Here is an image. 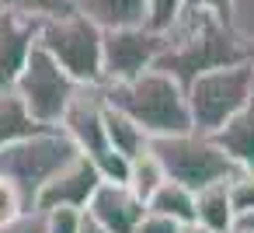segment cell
<instances>
[{"label": "cell", "mask_w": 254, "mask_h": 233, "mask_svg": "<svg viewBox=\"0 0 254 233\" xmlns=\"http://www.w3.org/2000/svg\"><path fill=\"white\" fill-rule=\"evenodd\" d=\"M39 21L42 18L0 11V91H14V84L39 42Z\"/></svg>", "instance_id": "cell-11"}, {"label": "cell", "mask_w": 254, "mask_h": 233, "mask_svg": "<svg viewBox=\"0 0 254 233\" xmlns=\"http://www.w3.org/2000/svg\"><path fill=\"white\" fill-rule=\"evenodd\" d=\"M94 164H98V171H101V181H108V184H129L132 160H129L126 153H119V150L108 146L101 157H94Z\"/></svg>", "instance_id": "cell-22"}, {"label": "cell", "mask_w": 254, "mask_h": 233, "mask_svg": "<svg viewBox=\"0 0 254 233\" xmlns=\"http://www.w3.org/2000/svg\"><path fill=\"white\" fill-rule=\"evenodd\" d=\"M181 233H209V230H205V226H198V223H188Z\"/></svg>", "instance_id": "cell-31"}, {"label": "cell", "mask_w": 254, "mask_h": 233, "mask_svg": "<svg viewBox=\"0 0 254 233\" xmlns=\"http://www.w3.org/2000/svg\"><path fill=\"white\" fill-rule=\"evenodd\" d=\"M164 53V32L150 25L136 28H112L105 32V80L101 84H129L153 70Z\"/></svg>", "instance_id": "cell-8"}, {"label": "cell", "mask_w": 254, "mask_h": 233, "mask_svg": "<svg viewBox=\"0 0 254 233\" xmlns=\"http://www.w3.org/2000/svg\"><path fill=\"white\" fill-rule=\"evenodd\" d=\"M212 136H216V143L237 160L240 171H254V98H251L219 132H212Z\"/></svg>", "instance_id": "cell-14"}, {"label": "cell", "mask_w": 254, "mask_h": 233, "mask_svg": "<svg viewBox=\"0 0 254 233\" xmlns=\"http://www.w3.org/2000/svg\"><path fill=\"white\" fill-rule=\"evenodd\" d=\"M247 59H251V66H254V46H251V49H247Z\"/></svg>", "instance_id": "cell-34"}, {"label": "cell", "mask_w": 254, "mask_h": 233, "mask_svg": "<svg viewBox=\"0 0 254 233\" xmlns=\"http://www.w3.org/2000/svg\"><path fill=\"white\" fill-rule=\"evenodd\" d=\"M80 233H108V230H105L91 212H84V226H80Z\"/></svg>", "instance_id": "cell-30"}, {"label": "cell", "mask_w": 254, "mask_h": 233, "mask_svg": "<svg viewBox=\"0 0 254 233\" xmlns=\"http://www.w3.org/2000/svg\"><path fill=\"white\" fill-rule=\"evenodd\" d=\"M105 125H108V146L119 150V153H126L129 160H136L139 153H146L150 143H153V136H150L136 118H129L126 112H119L115 105H108Z\"/></svg>", "instance_id": "cell-16"}, {"label": "cell", "mask_w": 254, "mask_h": 233, "mask_svg": "<svg viewBox=\"0 0 254 233\" xmlns=\"http://www.w3.org/2000/svg\"><path fill=\"white\" fill-rule=\"evenodd\" d=\"M98 188H101V171H98V164L87 153H80L73 164H66L39 191L35 209L39 212H49V209H60V205H66V209H87Z\"/></svg>", "instance_id": "cell-10"}, {"label": "cell", "mask_w": 254, "mask_h": 233, "mask_svg": "<svg viewBox=\"0 0 254 233\" xmlns=\"http://www.w3.org/2000/svg\"><path fill=\"white\" fill-rule=\"evenodd\" d=\"M80 87H84V84H77V80L60 66V59H56L53 53H46V49L35 42V49H32V56H28L21 77H18V84H14V94L25 101V108L32 112V118H35L39 125H60L63 115L70 112L73 98L80 94Z\"/></svg>", "instance_id": "cell-7"}, {"label": "cell", "mask_w": 254, "mask_h": 233, "mask_svg": "<svg viewBox=\"0 0 254 233\" xmlns=\"http://www.w3.org/2000/svg\"><path fill=\"white\" fill-rule=\"evenodd\" d=\"M146 7H150V21L146 25L153 32H167L188 11V0H146Z\"/></svg>", "instance_id": "cell-23"}, {"label": "cell", "mask_w": 254, "mask_h": 233, "mask_svg": "<svg viewBox=\"0 0 254 233\" xmlns=\"http://www.w3.org/2000/svg\"><path fill=\"white\" fill-rule=\"evenodd\" d=\"M230 25H233V32L247 42V49L254 46V0H233L230 4Z\"/></svg>", "instance_id": "cell-26"}, {"label": "cell", "mask_w": 254, "mask_h": 233, "mask_svg": "<svg viewBox=\"0 0 254 233\" xmlns=\"http://www.w3.org/2000/svg\"><path fill=\"white\" fill-rule=\"evenodd\" d=\"M230 233H251V230H244V226H240V223H237V226H233V230H230Z\"/></svg>", "instance_id": "cell-33"}, {"label": "cell", "mask_w": 254, "mask_h": 233, "mask_svg": "<svg viewBox=\"0 0 254 233\" xmlns=\"http://www.w3.org/2000/svg\"><path fill=\"white\" fill-rule=\"evenodd\" d=\"M105 115H108L105 84H84L80 94L73 98L70 112H66L63 122H60V125L70 132V139L80 146V153H87L91 160L108 150V125H105Z\"/></svg>", "instance_id": "cell-9"}, {"label": "cell", "mask_w": 254, "mask_h": 233, "mask_svg": "<svg viewBox=\"0 0 254 233\" xmlns=\"http://www.w3.org/2000/svg\"><path fill=\"white\" fill-rule=\"evenodd\" d=\"M185 226L178 223V219H171V216H160V212H153V209H146V216H143V223L136 226V233H181Z\"/></svg>", "instance_id": "cell-27"}, {"label": "cell", "mask_w": 254, "mask_h": 233, "mask_svg": "<svg viewBox=\"0 0 254 233\" xmlns=\"http://www.w3.org/2000/svg\"><path fill=\"white\" fill-rule=\"evenodd\" d=\"M150 150L160 157L167 177L188 184L191 191H202L209 184H219V181H230L233 174H240L237 160L216 143V136L198 132V129H188L178 136H157L150 143Z\"/></svg>", "instance_id": "cell-4"}, {"label": "cell", "mask_w": 254, "mask_h": 233, "mask_svg": "<svg viewBox=\"0 0 254 233\" xmlns=\"http://www.w3.org/2000/svg\"><path fill=\"white\" fill-rule=\"evenodd\" d=\"M42 216H46V233H80V226H84V209L60 205V209H49Z\"/></svg>", "instance_id": "cell-25"}, {"label": "cell", "mask_w": 254, "mask_h": 233, "mask_svg": "<svg viewBox=\"0 0 254 233\" xmlns=\"http://www.w3.org/2000/svg\"><path fill=\"white\" fill-rule=\"evenodd\" d=\"M240 226H244V230H251V233H254V212H251V216H244V219H240Z\"/></svg>", "instance_id": "cell-32"}, {"label": "cell", "mask_w": 254, "mask_h": 233, "mask_svg": "<svg viewBox=\"0 0 254 233\" xmlns=\"http://www.w3.org/2000/svg\"><path fill=\"white\" fill-rule=\"evenodd\" d=\"M251 98H254V66H251V59L205 70L188 84L191 122H195L198 132H209V136L219 132Z\"/></svg>", "instance_id": "cell-6"}, {"label": "cell", "mask_w": 254, "mask_h": 233, "mask_svg": "<svg viewBox=\"0 0 254 233\" xmlns=\"http://www.w3.org/2000/svg\"><path fill=\"white\" fill-rule=\"evenodd\" d=\"M0 11H18L32 18H60L77 11V0H0Z\"/></svg>", "instance_id": "cell-20"}, {"label": "cell", "mask_w": 254, "mask_h": 233, "mask_svg": "<svg viewBox=\"0 0 254 233\" xmlns=\"http://www.w3.org/2000/svg\"><path fill=\"white\" fill-rule=\"evenodd\" d=\"M150 209L153 212H160V216H171V219H178L181 226H188V223H195L198 219V191H191L188 184H181V181H164L160 184V191L150 198Z\"/></svg>", "instance_id": "cell-18"}, {"label": "cell", "mask_w": 254, "mask_h": 233, "mask_svg": "<svg viewBox=\"0 0 254 233\" xmlns=\"http://www.w3.org/2000/svg\"><path fill=\"white\" fill-rule=\"evenodd\" d=\"M25 212H32V205H28L25 191H21L7 174H0V226H7V223L21 219Z\"/></svg>", "instance_id": "cell-21"}, {"label": "cell", "mask_w": 254, "mask_h": 233, "mask_svg": "<svg viewBox=\"0 0 254 233\" xmlns=\"http://www.w3.org/2000/svg\"><path fill=\"white\" fill-rule=\"evenodd\" d=\"M191 7H212V11H219V14H230V4L233 0H188Z\"/></svg>", "instance_id": "cell-29"}, {"label": "cell", "mask_w": 254, "mask_h": 233, "mask_svg": "<svg viewBox=\"0 0 254 233\" xmlns=\"http://www.w3.org/2000/svg\"><path fill=\"white\" fill-rule=\"evenodd\" d=\"M146 202L129 188V184H108L101 181V188L94 191L91 205L84 212H91L108 233H136V226L146 216Z\"/></svg>", "instance_id": "cell-12"}, {"label": "cell", "mask_w": 254, "mask_h": 233, "mask_svg": "<svg viewBox=\"0 0 254 233\" xmlns=\"http://www.w3.org/2000/svg\"><path fill=\"white\" fill-rule=\"evenodd\" d=\"M77 157H80V146L70 139V132L63 125H42L39 132L25 136L21 143L0 150V174H7L25 191L28 205L35 209L39 191Z\"/></svg>", "instance_id": "cell-3"}, {"label": "cell", "mask_w": 254, "mask_h": 233, "mask_svg": "<svg viewBox=\"0 0 254 233\" xmlns=\"http://www.w3.org/2000/svg\"><path fill=\"white\" fill-rule=\"evenodd\" d=\"M167 181V171H164V164H160V157L153 153V150H146V153H139L136 160H132V174H129V188L150 205V198L160 191V184Z\"/></svg>", "instance_id": "cell-19"}, {"label": "cell", "mask_w": 254, "mask_h": 233, "mask_svg": "<svg viewBox=\"0 0 254 233\" xmlns=\"http://www.w3.org/2000/svg\"><path fill=\"white\" fill-rule=\"evenodd\" d=\"M230 198L240 219L254 212V171H240L230 177Z\"/></svg>", "instance_id": "cell-24"}, {"label": "cell", "mask_w": 254, "mask_h": 233, "mask_svg": "<svg viewBox=\"0 0 254 233\" xmlns=\"http://www.w3.org/2000/svg\"><path fill=\"white\" fill-rule=\"evenodd\" d=\"M39 46L53 53L77 84L105 80V28H98L87 14L70 11L60 18H42Z\"/></svg>", "instance_id": "cell-5"}, {"label": "cell", "mask_w": 254, "mask_h": 233, "mask_svg": "<svg viewBox=\"0 0 254 233\" xmlns=\"http://www.w3.org/2000/svg\"><path fill=\"white\" fill-rule=\"evenodd\" d=\"M0 233H46V216H42L39 209H32V212H25L21 219L0 226Z\"/></svg>", "instance_id": "cell-28"}, {"label": "cell", "mask_w": 254, "mask_h": 233, "mask_svg": "<svg viewBox=\"0 0 254 233\" xmlns=\"http://www.w3.org/2000/svg\"><path fill=\"white\" fill-rule=\"evenodd\" d=\"M240 59H247V42L233 32L230 18L212 7L188 4V11L174 21V28L164 32V53L157 66L188 87L198 73Z\"/></svg>", "instance_id": "cell-1"}, {"label": "cell", "mask_w": 254, "mask_h": 233, "mask_svg": "<svg viewBox=\"0 0 254 233\" xmlns=\"http://www.w3.org/2000/svg\"><path fill=\"white\" fill-rule=\"evenodd\" d=\"M105 94H108V105H115L119 112L136 118L153 139L195 129L188 87L160 66L146 70L143 77H136L129 84H105Z\"/></svg>", "instance_id": "cell-2"}, {"label": "cell", "mask_w": 254, "mask_h": 233, "mask_svg": "<svg viewBox=\"0 0 254 233\" xmlns=\"http://www.w3.org/2000/svg\"><path fill=\"white\" fill-rule=\"evenodd\" d=\"M39 129L42 125L32 118V112L25 108V101L14 91H0V150L21 143L25 136H32Z\"/></svg>", "instance_id": "cell-17"}, {"label": "cell", "mask_w": 254, "mask_h": 233, "mask_svg": "<svg viewBox=\"0 0 254 233\" xmlns=\"http://www.w3.org/2000/svg\"><path fill=\"white\" fill-rule=\"evenodd\" d=\"M198 226H205L209 233H230L240 216L233 209V198H230V181H219V184H209L198 191Z\"/></svg>", "instance_id": "cell-15"}, {"label": "cell", "mask_w": 254, "mask_h": 233, "mask_svg": "<svg viewBox=\"0 0 254 233\" xmlns=\"http://www.w3.org/2000/svg\"><path fill=\"white\" fill-rule=\"evenodd\" d=\"M77 11L87 14L98 28H136L150 21L146 0H77Z\"/></svg>", "instance_id": "cell-13"}]
</instances>
